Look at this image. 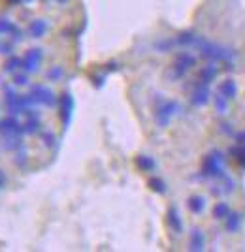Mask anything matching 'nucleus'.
<instances>
[{"mask_svg": "<svg viewBox=\"0 0 245 252\" xmlns=\"http://www.w3.org/2000/svg\"><path fill=\"white\" fill-rule=\"evenodd\" d=\"M226 222V230L230 231V233H236V231L240 230V226H242V215L240 213H228V217L224 219Z\"/></svg>", "mask_w": 245, "mask_h": 252, "instance_id": "nucleus-4", "label": "nucleus"}, {"mask_svg": "<svg viewBox=\"0 0 245 252\" xmlns=\"http://www.w3.org/2000/svg\"><path fill=\"white\" fill-rule=\"evenodd\" d=\"M198 47L202 49V53L206 57H210V59H213V61H219V63L234 64V61H236V53L232 51V49H228V47H223V45H215V43L200 40V42H198Z\"/></svg>", "mask_w": 245, "mask_h": 252, "instance_id": "nucleus-1", "label": "nucleus"}, {"mask_svg": "<svg viewBox=\"0 0 245 252\" xmlns=\"http://www.w3.org/2000/svg\"><path fill=\"white\" fill-rule=\"evenodd\" d=\"M191 249L194 251H202L204 249V235L198 230L192 231V237H191Z\"/></svg>", "mask_w": 245, "mask_h": 252, "instance_id": "nucleus-6", "label": "nucleus"}, {"mask_svg": "<svg viewBox=\"0 0 245 252\" xmlns=\"http://www.w3.org/2000/svg\"><path fill=\"white\" fill-rule=\"evenodd\" d=\"M204 198H200V196H194V198H191L189 200V207H191V211H194V213H200V211L204 209Z\"/></svg>", "mask_w": 245, "mask_h": 252, "instance_id": "nucleus-10", "label": "nucleus"}, {"mask_svg": "<svg viewBox=\"0 0 245 252\" xmlns=\"http://www.w3.org/2000/svg\"><path fill=\"white\" fill-rule=\"evenodd\" d=\"M236 141H238V145H245V132H240L236 136Z\"/></svg>", "mask_w": 245, "mask_h": 252, "instance_id": "nucleus-12", "label": "nucleus"}, {"mask_svg": "<svg viewBox=\"0 0 245 252\" xmlns=\"http://www.w3.org/2000/svg\"><path fill=\"white\" fill-rule=\"evenodd\" d=\"M215 75H217V66L210 64L208 68H204V72H202V83H210V81L213 79Z\"/></svg>", "mask_w": 245, "mask_h": 252, "instance_id": "nucleus-8", "label": "nucleus"}, {"mask_svg": "<svg viewBox=\"0 0 245 252\" xmlns=\"http://www.w3.org/2000/svg\"><path fill=\"white\" fill-rule=\"evenodd\" d=\"M215 107H217V113H226V109H228V98L219 94L217 100H215Z\"/></svg>", "mask_w": 245, "mask_h": 252, "instance_id": "nucleus-11", "label": "nucleus"}, {"mask_svg": "<svg viewBox=\"0 0 245 252\" xmlns=\"http://www.w3.org/2000/svg\"><path fill=\"white\" fill-rule=\"evenodd\" d=\"M224 160H223V155L221 153H211V155H208L206 158V164H204V169H206V175H210V177H223L224 175Z\"/></svg>", "mask_w": 245, "mask_h": 252, "instance_id": "nucleus-2", "label": "nucleus"}, {"mask_svg": "<svg viewBox=\"0 0 245 252\" xmlns=\"http://www.w3.org/2000/svg\"><path fill=\"white\" fill-rule=\"evenodd\" d=\"M232 155H234L236 162L245 168V145H238V147H234L232 149Z\"/></svg>", "mask_w": 245, "mask_h": 252, "instance_id": "nucleus-9", "label": "nucleus"}, {"mask_svg": "<svg viewBox=\"0 0 245 252\" xmlns=\"http://www.w3.org/2000/svg\"><path fill=\"white\" fill-rule=\"evenodd\" d=\"M228 213H230V207H228L226 203H219V205L213 209V217L215 219H219V220H224V219L228 217Z\"/></svg>", "mask_w": 245, "mask_h": 252, "instance_id": "nucleus-7", "label": "nucleus"}, {"mask_svg": "<svg viewBox=\"0 0 245 252\" xmlns=\"http://www.w3.org/2000/svg\"><path fill=\"white\" fill-rule=\"evenodd\" d=\"M219 94H223L224 98H228V100H234L236 96H238V85H236L234 79L223 81L221 87H219Z\"/></svg>", "mask_w": 245, "mask_h": 252, "instance_id": "nucleus-3", "label": "nucleus"}, {"mask_svg": "<svg viewBox=\"0 0 245 252\" xmlns=\"http://www.w3.org/2000/svg\"><path fill=\"white\" fill-rule=\"evenodd\" d=\"M208 100H210V89H208V83H202L192 96V102L196 105H204Z\"/></svg>", "mask_w": 245, "mask_h": 252, "instance_id": "nucleus-5", "label": "nucleus"}]
</instances>
